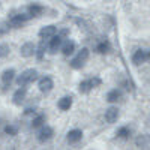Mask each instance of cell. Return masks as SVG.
Listing matches in <instances>:
<instances>
[{"label":"cell","instance_id":"cell-1","mask_svg":"<svg viewBox=\"0 0 150 150\" xmlns=\"http://www.w3.org/2000/svg\"><path fill=\"white\" fill-rule=\"evenodd\" d=\"M36 71L35 69H27V71H24L21 75H20V77L17 78V84L21 87H24V86H27L29 83H32L33 80H36Z\"/></svg>","mask_w":150,"mask_h":150},{"label":"cell","instance_id":"cell-2","mask_svg":"<svg viewBox=\"0 0 150 150\" xmlns=\"http://www.w3.org/2000/svg\"><path fill=\"white\" fill-rule=\"evenodd\" d=\"M87 59H89V50H87V48H83L81 51L78 53V56L71 62V66H72L74 69H80V68L84 66V63H86Z\"/></svg>","mask_w":150,"mask_h":150},{"label":"cell","instance_id":"cell-3","mask_svg":"<svg viewBox=\"0 0 150 150\" xmlns=\"http://www.w3.org/2000/svg\"><path fill=\"white\" fill-rule=\"evenodd\" d=\"M29 17H30V15L17 14V15H14V17H12V18L9 20V23H11V26H12V27H21L23 24L29 20Z\"/></svg>","mask_w":150,"mask_h":150},{"label":"cell","instance_id":"cell-4","mask_svg":"<svg viewBox=\"0 0 150 150\" xmlns=\"http://www.w3.org/2000/svg\"><path fill=\"white\" fill-rule=\"evenodd\" d=\"M51 137H53V129L50 126H45L39 131V134H38V140H39L41 143H45V141H48L50 138H51Z\"/></svg>","mask_w":150,"mask_h":150},{"label":"cell","instance_id":"cell-5","mask_svg":"<svg viewBox=\"0 0 150 150\" xmlns=\"http://www.w3.org/2000/svg\"><path fill=\"white\" fill-rule=\"evenodd\" d=\"M81 137H83V132L80 129H74V131H69L68 132L66 140H68L69 144H75V143H78L81 140Z\"/></svg>","mask_w":150,"mask_h":150},{"label":"cell","instance_id":"cell-6","mask_svg":"<svg viewBox=\"0 0 150 150\" xmlns=\"http://www.w3.org/2000/svg\"><path fill=\"white\" fill-rule=\"evenodd\" d=\"M53 89V80L50 77H44L41 81H39V90L42 93H48L50 90Z\"/></svg>","mask_w":150,"mask_h":150},{"label":"cell","instance_id":"cell-7","mask_svg":"<svg viewBox=\"0 0 150 150\" xmlns=\"http://www.w3.org/2000/svg\"><path fill=\"white\" fill-rule=\"evenodd\" d=\"M146 59H147V53L144 51V50H137V51L134 53V56H132L134 65H141V63H144Z\"/></svg>","mask_w":150,"mask_h":150},{"label":"cell","instance_id":"cell-8","mask_svg":"<svg viewBox=\"0 0 150 150\" xmlns=\"http://www.w3.org/2000/svg\"><path fill=\"white\" fill-rule=\"evenodd\" d=\"M117 117H119V110H117V108L111 107V108H108V110L105 111V120H107L108 123H114V122L117 120Z\"/></svg>","mask_w":150,"mask_h":150},{"label":"cell","instance_id":"cell-9","mask_svg":"<svg viewBox=\"0 0 150 150\" xmlns=\"http://www.w3.org/2000/svg\"><path fill=\"white\" fill-rule=\"evenodd\" d=\"M56 35V27L54 26H47L44 29H41L39 32V36L42 38V39H48V38H51Z\"/></svg>","mask_w":150,"mask_h":150},{"label":"cell","instance_id":"cell-10","mask_svg":"<svg viewBox=\"0 0 150 150\" xmlns=\"http://www.w3.org/2000/svg\"><path fill=\"white\" fill-rule=\"evenodd\" d=\"M62 47V38L60 36H51V41H50V51L51 53H56L57 50Z\"/></svg>","mask_w":150,"mask_h":150},{"label":"cell","instance_id":"cell-11","mask_svg":"<svg viewBox=\"0 0 150 150\" xmlns=\"http://www.w3.org/2000/svg\"><path fill=\"white\" fill-rule=\"evenodd\" d=\"M14 75H15V71L14 69H6L3 74H2V81H3V86H9L11 81L14 80Z\"/></svg>","mask_w":150,"mask_h":150},{"label":"cell","instance_id":"cell-12","mask_svg":"<svg viewBox=\"0 0 150 150\" xmlns=\"http://www.w3.org/2000/svg\"><path fill=\"white\" fill-rule=\"evenodd\" d=\"M57 105H59V108H60L62 111H68V110L71 108V105H72V98H69V96L62 98Z\"/></svg>","mask_w":150,"mask_h":150},{"label":"cell","instance_id":"cell-13","mask_svg":"<svg viewBox=\"0 0 150 150\" xmlns=\"http://www.w3.org/2000/svg\"><path fill=\"white\" fill-rule=\"evenodd\" d=\"M33 53H35V47L32 42H27L21 47V54L24 57H30V56H33Z\"/></svg>","mask_w":150,"mask_h":150},{"label":"cell","instance_id":"cell-14","mask_svg":"<svg viewBox=\"0 0 150 150\" xmlns=\"http://www.w3.org/2000/svg\"><path fill=\"white\" fill-rule=\"evenodd\" d=\"M42 11H44V8H42L41 5L33 3V5L29 6V15H30V17H39V15L42 14Z\"/></svg>","mask_w":150,"mask_h":150},{"label":"cell","instance_id":"cell-15","mask_svg":"<svg viewBox=\"0 0 150 150\" xmlns=\"http://www.w3.org/2000/svg\"><path fill=\"white\" fill-rule=\"evenodd\" d=\"M74 50H75V44L72 41H68L63 44V47H62V51H63L65 56H71L74 53Z\"/></svg>","mask_w":150,"mask_h":150},{"label":"cell","instance_id":"cell-16","mask_svg":"<svg viewBox=\"0 0 150 150\" xmlns=\"http://www.w3.org/2000/svg\"><path fill=\"white\" fill-rule=\"evenodd\" d=\"M24 96H26V89L21 86V89H18L15 92V95H14V102L15 104H21L24 101Z\"/></svg>","mask_w":150,"mask_h":150},{"label":"cell","instance_id":"cell-17","mask_svg":"<svg viewBox=\"0 0 150 150\" xmlns=\"http://www.w3.org/2000/svg\"><path fill=\"white\" fill-rule=\"evenodd\" d=\"M120 92L116 89V90H111V92H108V95H107V101L108 102H117L119 99H120Z\"/></svg>","mask_w":150,"mask_h":150},{"label":"cell","instance_id":"cell-18","mask_svg":"<svg viewBox=\"0 0 150 150\" xmlns=\"http://www.w3.org/2000/svg\"><path fill=\"white\" fill-rule=\"evenodd\" d=\"M96 50H98V53H101V54L108 53V51H110V42H108V41H102V42H99V44H98V47H96Z\"/></svg>","mask_w":150,"mask_h":150},{"label":"cell","instance_id":"cell-19","mask_svg":"<svg viewBox=\"0 0 150 150\" xmlns=\"http://www.w3.org/2000/svg\"><path fill=\"white\" fill-rule=\"evenodd\" d=\"M129 135H131L129 128H120V129L117 131V137H119V138H122V140H128Z\"/></svg>","mask_w":150,"mask_h":150},{"label":"cell","instance_id":"cell-20","mask_svg":"<svg viewBox=\"0 0 150 150\" xmlns=\"http://www.w3.org/2000/svg\"><path fill=\"white\" fill-rule=\"evenodd\" d=\"M90 89H93L92 87V84H90V80H87V81H83L81 84H80V92L81 93H87Z\"/></svg>","mask_w":150,"mask_h":150},{"label":"cell","instance_id":"cell-21","mask_svg":"<svg viewBox=\"0 0 150 150\" xmlns=\"http://www.w3.org/2000/svg\"><path fill=\"white\" fill-rule=\"evenodd\" d=\"M44 122H45V117H44V116H38L36 119H33V122H32V126H33V128H39Z\"/></svg>","mask_w":150,"mask_h":150},{"label":"cell","instance_id":"cell-22","mask_svg":"<svg viewBox=\"0 0 150 150\" xmlns=\"http://www.w3.org/2000/svg\"><path fill=\"white\" fill-rule=\"evenodd\" d=\"M9 53V48L6 45H0V57H5Z\"/></svg>","mask_w":150,"mask_h":150},{"label":"cell","instance_id":"cell-23","mask_svg":"<svg viewBox=\"0 0 150 150\" xmlns=\"http://www.w3.org/2000/svg\"><path fill=\"white\" fill-rule=\"evenodd\" d=\"M5 132L9 134V135H15V134H17V129L12 128V126H6V128H5Z\"/></svg>","mask_w":150,"mask_h":150},{"label":"cell","instance_id":"cell-24","mask_svg":"<svg viewBox=\"0 0 150 150\" xmlns=\"http://www.w3.org/2000/svg\"><path fill=\"white\" fill-rule=\"evenodd\" d=\"M147 59H149V60H150V53H149V54H147Z\"/></svg>","mask_w":150,"mask_h":150}]
</instances>
